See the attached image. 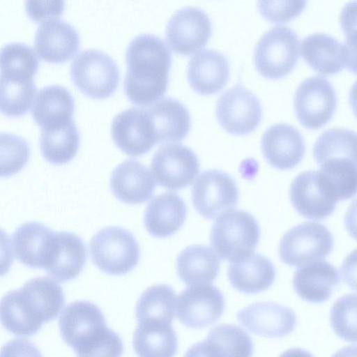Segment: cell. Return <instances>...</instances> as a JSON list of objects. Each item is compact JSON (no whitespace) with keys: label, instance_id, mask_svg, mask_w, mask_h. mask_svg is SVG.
<instances>
[{"label":"cell","instance_id":"cell-31","mask_svg":"<svg viewBox=\"0 0 357 357\" xmlns=\"http://www.w3.org/2000/svg\"><path fill=\"white\" fill-rule=\"evenodd\" d=\"M301 54L314 71L324 75H335L344 67L343 44L326 33L305 37L301 42Z\"/></svg>","mask_w":357,"mask_h":357},{"label":"cell","instance_id":"cell-18","mask_svg":"<svg viewBox=\"0 0 357 357\" xmlns=\"http://www.w3.org/2000/svg\"><path fill=\"white\" fill-rule=\"evenodd\" d=\"M305 142L300 132L287 123L269 127L261 138V151L273 167L287 170L296 167L305 153Z\"/></svg>","mask_w":357,"mask_h":357},{"label":"cell","instance_id":"cell-36","mask_svg":"<svg viewBox=\"0 0 357 357\" xmlns=\"http://www.w3.org/2000/svg\"><path fill=\"white\" fill-rule=\"evenodd\" d=\"M319 170L331 192L338 202L357 195V164L349 160H329Z\"/></svg>","mask_w":357,"mask_h":357},{"label":"cell","instance_id":"cell-29","mask_svg":"<svg viewBox=\"0 0 357 357\" xmlns=\"http://www.w3.org/2000/svg\"><path fill=\"white\" fill-rule=\"evenodd\" d=\"M86 259V246L79 236L68 231H56L55 252L45 271L54 280L65 282L79 275Z\"/></svg>","mask_w":357,"mask_h":357},{"label":"cell","instance_id":"cell-9","mask_svg":"<svg viewBox=\"0 0 357 357\" xmlns=\"http://www.w3.org/2000/svg\"><path fill=\"white\" fill-rule=\"evenodd\" d=\"M294 107L303 126L312 130L321 128L332 119L337 107L333 85L321 76L307 78L296 91Z\"/></svg>","mask_w":357,"mask_h":357},{"label":"cell","instance_id":"cell-43","mask_svg":"<svg viewBox=\"0 0 357 357\" xmlns=\"http://www.w3.org/2000/svg\"><path fill=\"white\" fill-rule=\"evenodd\" d=\"M64 8L65 0H25L26 15L36 22L57 18Z\"/></svg>","mask_w":357,"mask_h":357},{"label":"cell","instance_id":"cell-41","mask_svg":"<svg viewBox=\"0 0 357 357\" xmlns=\"http://www.w3.org/2000/svg\"><path fill=\"white\" fill-rule=\"evenodd\" d=\"M1 176L8 177L20 172L30 156V148L23 138L1 133Z\"/></svg>","mask_w":357,"mask_h":357},{"label":"cell","instance_id":"cell-15","mask_svg":"<svg viewBox=\"0 0 357 357\" xmlns=\"http://www.w3.org/2000/svg\"><path fill=\"white\" fill-rule=\"evenodd\" d=\"M289 197L301 215L315 220L325 219L333 213L337 202L319 171L299 174L291 184Z\"/></svg>","mask_w":357,"mask_h":357},{"label":"cell","instance_id":"cell-17","mask_svg":"<svg viewBox=\"0 0 357 357\" xmlns=\"http://www.w3.org/2000/svg\"><path fill=\"white\" fill-rule=\"evenodd\" d=\"M240 324L256 335L282 337L291 333L296 325V317L288 307L273 302L252 303L237 312Z\"/></svg>","mask_w":357,"mask_h":357},{"label":"cell","instance_id":"cell-40","mask_svg":"<svg viewBox=\"0 0 357 357\" xmlns=\"http://www.w3.org/2000/svg\"><path fill=\"white\" fill-rule=\"evenodd\" d=\"M330 321L339 337L347 342H357V294L339 298L331 308Z\"/></svg>","mask_w":357,"mask_h":357},{"label":"cell","instance_id":"cell-8","mask_svg":"<svg viewBox=\"0 0 357 357\" xmlns=\"http://www.w3.org/2000/svg\"><path fill=\"white\" fill-rule=\"evenodd\" d=\"M215 114L218 123L227 132L245 135L259 126L262 119V108L253 93L237 84L219 97Z\"/></svg>","mask_w":357,"mask_h":357},{"label":"cell","instance_id":"cell-32","mask_svg":"<svg viewBox=\"0 0 357 357\" xmlns=\"http://www.w3.org/2000/svg\"><path fill=\"white\" fill-rule=\"evenodd\" d=\"M176 296L174 289L167 284L148 287L136 305L138 323L171 324L176 312Z\"/></svg>","mask_w":357,"mask_h":357},{"label":"cell","instance_id":"cell-21","mask_svg":"<svg viewBox=\"0 0 357 357\" xmlns=\"http://www.w3.org/2000/svg\"><path fill=\"white\" fill-rule=\"evenodd\" d=\"M155 182L147 167L136 160L129 159L119 165L110 178V188L121 202L137 204L149 200L153 195Z\"/></svg>","mask_w":357,"mask_h":357},{"label":"cell","instance_id":"cell-44","mask_svg":"<svg viewBox=\"0 0 357 357\" xmlns=\"http://www.w3.org/2000/svg\"><path fill=\"white\" fill-rule=\"evenodd\" d=\"M340 271L344 282L357 291V248L345 257Z\"/></svg>","mask_w":357,"mask_h":357},{"label":"cell","instance_id":"cell-28","mask_svg":"<svg viewBox=\"0 0 357 357\" xmlns=\"http://www.w3.org/2000/svg\"><path fill=\"white\" fill-rule=\"evenodd\" d=\"M74 110V99L68 90L59 85H52L39 91L31 108V114L43 130L73 121Z\"/></svg>","mask_w":357,"mask_h":357},{"label":"cell","instance_id":"cell-2","mask_svg":"<svg viewBox=\"0 0 357 357\" xmlns=\"http://www.w3.org/2000/svg\"><path fill=\"white\" fill-rule=\"evenodd\" d=\"M59 327L63 341L79 356H121L123 344L110 329L100 309L87 301L68 304L61 312Z\"/></svg>","mask_w":357,"mask_h":357},{"label":"cell","instance_id":"cell-13","mask_svg":"<svg viewBox=\"0 0 357 357\" xmlns=\"http://www.w3.org/2000/svg\"><path fill=\"white\" fill-rule=\"evenodd\" d=\"M112 136L119 149L133 157L146 153L157 144L147 108L132 107L118 114L112 123Z\"/></svg>","mask_w":357,"mask_h":357},{"label":"cell","instance_id":"cell-42","mask_svg":"<svg viewBox=\"0 0 357 357\" xmlns=\"http://www.w3.org/2000/svg\"><path fill=\"white\" fill-rule=\"evenodd\" d=\"M307 0H258L260 14L272 23H285L304 10Z\"/></svg>","mask_w":357,"mask_h":357},{"label":"cell","instance_id":"cell-38","mask_svg":"<svg viewBox=\"0 0 357 357\" xmlns=\"http://www.w3.org/2000/svg\"><path fill=\"white\" fill-rule=\"evenodd\" d=\"M0 312L3 326L15 335H34L43 325L27 312L21 301L18 289L8 291L2 298Z\"/></svg>","mask_w":357,"mask_h":357},{"label":"cell","instance_id":"cell-30","mask_svg":"<svg viewBox=\"0 0 357 357\" xmlns=\"http://www.w3.org/2000/svg\"><path fill=\"white\" fill-rule=\"evenodd\" d=\"M211 248L202 245L183 249L176 261L177 274L188 285L211 283L218 275L220 261Z\"/></svg>","mask_w":357,"mask_h":357},{"label":"cell","instance_id":"cell-1","mask_svg":"<svg viewBox=\"0 0 357 357\" xmlns=\"http://www.w3.org/2000/svg\"><path fill=\"white\" fill-rule=\"evenodd\" d=\"M124 92L133 104L149 106L165 93L172 64L171 53L160 38L151 34L135 37L128 45Z\"/></svg>","mask_w":357,"mask_h":357},{"label":"cell","instance_id":"cell-7","mask_svg":"<svg viewBox=\"0 0 357 357\" xmlns=\"http://www.w3.org/2000/svg\"><path fill=\"white\" fill-rule=\"evenodd\" d=\"M333 248V237L326 226L319 222H305L285 232L278 251L284 264L303 266L322 260Z\"/></svg>","mask_w":357,"mask_h":357},{"label":"cell","instance_id":"cell-23","mask_svg":"<svg viewBox=\"0 0 357 357\" xmlns=\"http://www.w3.org/2000/svg\"><path fill=\"white\" fill-rule=\"evenodd\" d=\"M275 275L273 263L266 257L254 252L231 261L227 271L231 285L248 294L268 289L274 282Z\"/></svg>","mask_w":357,"mask_h":357},{"label":"cell","instance_id":"cell-19","mask_svg":"<svg viewBox=\"0 0 357 357\" xmlns=\"http://www.w3.org/2000/svg\"><path fill=\"white\" fill-rule=\"evenodd\" d=\"M79 36L70 24L50 20L38 28L34 39L35 50L43 61L61 63L70 60L79 50Z\"/></svg>","mask_w":357,"mask_h":357},{"label":"cell","instance_id":"cell-35","mask_svg":"<svg viewBox=\"0 0 357 357\" xmlns=\"http://www.w3.org/2000/svg\"><path fill=\"white\" fill-rule=\"evenodd\" d=\"M313 156L321 165L329 160H349L357 164V132L344 128L324 132L313 146Z\"/></svg>","mask_w":357,"mask_h":357},{"label":"cell","instance_id":"cell-11","mask_svg":"<svg viewBox=\"0 0 357 357\" xmlns=\"http://www.w3.org/2000/svg\"><path fill=\"white\" fill-rule=\"evenodd\" d=\"M238 199L234 179L218 169L203 172L192 189V202L196 211L206 219H213L234 208Z\"/></svg>","mask_w":357,"mask_h":357},{"label":"cell","instance_id":"cell-25","mask_svg":"<svg viewBox=\"0 0 357 357\" xmlns=\"http://www.w3.org/2000/svg\"><path fill=\"white\" fill-rule=\"evenodd\" d=\"M187 215L185 202L177 194L165 192L155 196L147 205L144 225L154 237L165 238L183 226Z\"/></svg>","mask_w":357,"mask_h":357},{"label":"cell","instance_id":"cell-46","mask_svg":"<svg viewBox=\"0 0 357 357\" xmlns=\"http://www.w3.org/2000/svg\"><path fill=\"white\" fill-rule=\"evenodd\" d=\"M343 47L344 66L357 75V39L345 40Z\"/></svg>","mask_w":357,"mask_h":357},{"label":"cell","instance_id":"cell-48","mask_svg":"<svg viewBox=\"0 0 357 357\" xmlns=\"http://www.w3.org/2000/svg\"><path fill=\"white\" fill-rule=\"evenodd\" d=\"M349 101L352 111L357 118V81L352 85L350 89Z\"/></svg>","mask_w":357,"mask_h":357},{"label":"cell","instance_id":"cell-16","mask_svg":"<svg viewBox=\"0 0 357 357\" xmlns=\"http://www.w3.org/2000/svg\"><path fill=\"white\" fill-rule=\"evenodd\" d=\"M11 243L16 259L22 264L45 270L55 252L56 231L39 222H26L14 231Z\"/></svg>","mask_w":357,"mask_h":357},{"label":"cell","instance_id":"cell-39","mask_svg":"<svg viewBox=\"0 0 357 357\" xmlns=\"http://www.w3.org/2000/svg\"><path fill=\"white\" fill-rule=\"evenodd\" d=\"M36 93L33 80L1 78L0 109L10 117H20L30 109Z\"/></svg>","mask_w":357,"mask_h":357},{"label":"cell","instance_id":"cell-4","mask_svg":"<svg viewBox=\"0 0 357 357\" xmlns=\"http://www.w3.org/2000/svg\"><path fill=\"white\" fill-rule=\"evenodd\" d=\"M90 255L102 272L114 275L126 274L138 264L139 244L129 231L116 226L99 230L91 239Z\"/></svg>","mask_w":357,"mask_h":357},{"label":"cell","instance_id":"cell-20","mask_svg":"<svg viewBox=\"0 0 357 357\" xmlns=\"http://www.w3.org/2000/svg\"><path fill=\"white\" fill-rule=\"evenodd\" d=\"M18 291L27 312L42 324L54 319L65 304L62 287L50 278L31 279Z\"/></svg>","mask_w":357,"mask_h":357},{"label":"cell","instance_id":"cell-3","mask_svg":"<svg viewBox=\"0 0 357 357\" xmlns=\"http://www.w3.org/2000/svg\"><path fill=\"white\" fill-rule=\"evenodd\" d=\"M259 237V224L250 213L229 210L218 216L210 240L217 255L231 262L253 252Z\"/></svg>","mask_w":357,"mask_h":357},{"label":"cell","instance_id":"cell-22","mask_svg":"<svg viewBox=\"0 0 357 357\" xmlns=\"http://www.w3.org/2000/svg\"><path fill=\"white\" fill-rule=\"evenodd\" d=\"M188 80L193 90L206 96L218 93L227 83L229 65L226 57L213 50H203L190 60Z\"/></svg>","mask_w":357,"mask_h":357},{"label":"cell","instance_id":"cell-12","mask_svg":"<svg viewBox=\"0 0 357 357\" xmlns=\"http://www.w3.org/2000/svg\"><path fill=\"white\" fill-rule=\"evenodd\" d=\"M224 309L222 294L210 283L192 284L176 299L177 318L189 328H202L213 324L221 317Z\"/></svg>","mask_w":357,"mask_h":357},{"label":"cell","instance_id":"cell-37","mask_svg":"<svg viewBox=\"0 0 357 357\" xmlns=\"http://www.w3.org/2000/svg\"><path fill=\"white\" fill-rule=\"evenodd\" d=\"M1 78L33 80L39 62L36 54L29 46L12 43L1 51Z\"/></svg>","mask_w":357,"mask_h":357},{"label":"cell","instance_id":"cell-26","mask_svg":"<svg viewBox=\"0 0 357 357\" xmlns=\"http://www.w3.org/2000/svg\"><path fill=\"white\" fill-rule=\"evenodd\" d=\"M253 343L243 329L235 325L221 324L211 328L206 338L195 344L188 355L209 356H250Z\"/></svg>","mask_w":357,"mask_h":357},{"label":"cell","instance_id":"cell-14","mask_svg":"<svg viewBox=\"0 0 357 357\" xmlns=\"http://www.w3.org/2000/svg\"><path fill=\"white\" fill-rule=\"evenodd\" d=\"M211 34V23L201 9L187 7L175 13L166 27V40L176 54L190 55L202 49Z\"/></svg>","mask_w":357,"mask_h":357},{"label":"cell","instance_id":"cell-27","mask_svg":"<svg viewBox=\"0 0 357 357\" xmlns=\"http://www.w3.org/2000/svg\"><path fill=\"white\" fill-rule=\"evenodd\" d=\"M156 133L157 144L179 142L185 138L191 126L188 109L172 98L158 100L147 107Z\"/></svg>","mask_w":357,"mask_h":357},{"label":"cell","instance_id":"cell-10","mask_svg":"<svg viewBox=\"0 0 357 357\" xmlns=\"http://www.w3.org/2000/svg\"><path fill=\"white\" fill-rule=\"evenodd\" d=\"M151 168L160 186L178 190L192 183L199 172V162L189 147L181 144H166L154 153Z\"/></svg>","mask_w":357,"mask_h":357},{"label":"cell","instance_id":"cell-33","mask_svg":"<svg viewBox=\"0 0 357 357\" xmlns=\"http://www.w3.org/2000/svg\"><path fill=\"white\" fill-rule=\"evenodd\" d=\"M79 145V132L73 120L41 131V154L51 164L60 165L72 160L76 155Z\"/></svg>","mask_w":357,"mask_h":357},{"label":"cell","instance_id":"cell-6","mask_svg":"<svg viewBox=\"0 0 357 357\" xmlns=\"http://www.w3.org/2000/svg\"><path fill=\"white\" fill-rule=\"evenodd\" d=\"M70 76L83 94L94 99H105L116 91L119 70L108 54L97 50H87L80 52L72 62Z\"/></svg>","mask_w":357,"mask_h":357},{"label":"cell","instance_id":"cell-45","mask_svg":"<svg viewBox=\"0 0 357 357\" xmlns=\"http://www.w3.org/2000/svg\"><path fill=\"white\" fill-rule=\"evenodd\" d=\"M340 24L345 36L357 32V0L351 1L343 7Z\"/></svg>","mask_w":357,"mask_h":357},{"label":"cell","instance_id":"cell-47","mask_svg":"<svg viewBox=\"0 0 357 357\" xmlns=\"http://www.w3.org/2000/svg\"><path fill=\"white\" fill-rule=\"evenodd\" d=\"M344 222L350 236L357 241V199L349 206Z\"/></svg>","mask_w":357,"mask_h":357},{"label":"cell","instance_id":"cell-5","mask_svg":"<svg viewBox=\"0 0 357 357\" xmlns=\"http://www.w3.org/2000/svg\"><path fill=\"white\" fill-rule=\"evenodd\" d=\"M298 59V35L286 26H274L264 33L257 44L254 56L256 69L269 79L289 75Z\"/></svg>","mask_w":357,"mask_h":357},{"label":"cell","instance_id":"cell-24","mask_svg":"<svg viewBox=\"0 0 357 357\" xmlns=\"http://www.w3.org/2000/svg\"><path fill=\"white\" fill-rule=\"evenodd\" d=\"M340 282L337 270L322 259L296 270L293 287L302 299L310 303H322L331 297Z\"/></svg>","mask_w":357,"mask_h":357},{"label":"cell","instance_id":"cell-34","mask_svg":"<svg viewBox=\"0 0 357 357\" xmlns=\"http://www.w3.org/2000/svg\"><path fill=\"white\" fill-rule=\"evenodd\" d=\"M132 345L139 356H173L178 339L171 324L138 323Z\"/></svg>","mask_w":357,"mask_h":357}]
</instances>
